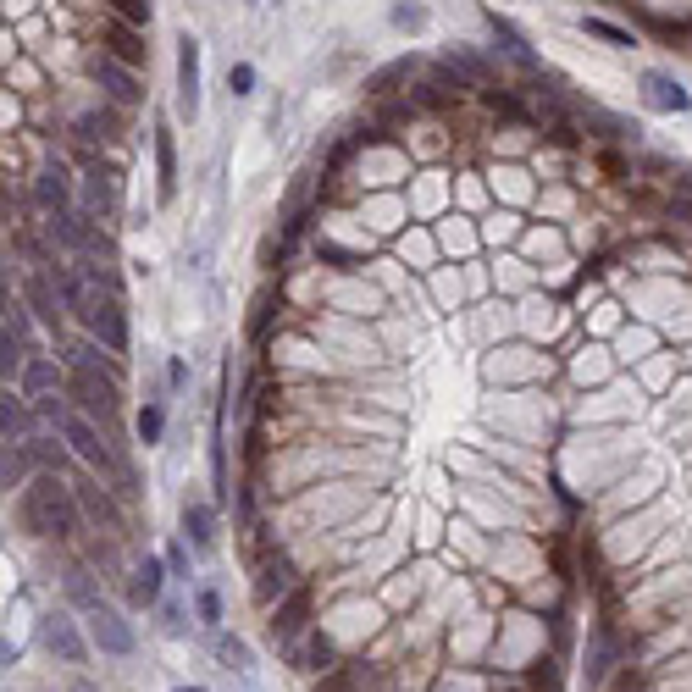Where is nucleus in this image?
Returning <instances> with one entry per match:
<instances>
[{
    "instance_id": "1",
    "label": "nucleus",
    "mask_w": 692,
    "mask_h": 692,
    "mask_svg": "<svg viewBox=\"0 0 692 692\" xmlns=\"http://www.w3.org/2000/svg\"><path fill=\"white\" fill-rule=\"evenodd\" d=\"M23 526L34 537H67L72 526H78V504H72V493L56 482V471H39L23 488Z\"/></svg>"
},
{
    "instance_id": "2",
    "label": "nucleus",
    "mask_w": 692,
    "mask_h": 692,
    "mask_svg": "<svg viewBox=\"0 0 692 692\" xmlns=\"http://www.w3.org/2000/svg\"><path fill=\"white\" fill-rule=\"evenodd\" d=\"M67 394L78 399V405L89 410V416H117V382L111 377H100L89 360H72V377H67Z\"/></svg>"
},
{
    "instance_id": "3",
    "label": "nucleus",
    "mask_w": 692,
    "mask_h": 692,
    "mask_svg": "<svg viewBox=\"0 0 692 692\" xmlns=\"http://www.w3.org/2000/svg\"><path fill=\"white\" fill-rule=\"evenodd\" d=\"M61 438L72 443V454L84 460V466H95V471H117V460H111V449L100 443V432H95V421L89 416H78V410H61Z\"/></svg>"
},
{
    "instance_id": "4",
    "label": "nucleus",
    "mask_w": 692,
    "mask_h": 692,
    "mask_svg": "<svg viewBox=\"0 0 692 692\" xmlns=\"http://www.w3.org/2000/svg\"><path fill=\"white\" fill-rule=\"evenodd\" d=\"M89 72H95V84L106 89V95L117 100V106H139V100H144V89L133 84L128 61H117V56H106V50H100V56L89 61Z\"/></svg>"
},
{
    "instance_id": "5",
    "label": "nucleus",
    "mask_w": 692,
    "mask_h": 692,
    "mask_svg": "<svg viewBox=\"0 0 692 692\" xmlns=\"http://www.w3.org/2000/svg\"><path fill=\"white\" fill-rule=\"evenodd\" d=\"M84 322L89 327H95V338H100V344H106V349H128V316H122V305H117V299H89V305H84Z\"/></svg>"
},
{
    "instance_id": "6",
    "label": "nucleus",
    "mask_w": 692,
    "mask_h": 692,
    "mask_svg": "<svg viewBox=\"0 0 692 692\" xmlns=\"http://www.w3.org/2000/svg\"><path fill=\"white\" fill-rule=\"evenodd\" d=\"M311 604H316V587L305 582V587H294V593H283V604L272 609V637H299L305 632V621H311Z\"/></svg>"
},
{
    "instance_id": "7",
    "label": "nucleus",
    "mask_w": 692,
    "mask_h": 692,
    "mask_svg": "<svg viewBox=\"0 0 692 692\" xmlns=\"http://www.w3.org/2000/svg\"><path fill=\"white\" fill-rule=\"evenodd\" d=\"M178 111L183 117H200V45L178 39Z\"/></svg>"
},
{
    "instance_id": "8",
    "label": "nucleus",
    "mask_w": 692,
    "mask_h": 692,
    "mask_svg": "<svg viewBox=\"0 0 692 692\" xmlns=\"http://www.w3.org/2000/svg\"><path fill=\"white\" fill-rule=\"evenodd\" d=\"M100 45H106V56L128 61V67H139V61H150V45H144V28L122 23V17H111L106 34H100Z\"/></svg>"
},
{
    "instance_id": "9",
    "label": "nucleus",
    "mask_w": 692,
    "mask_h": 692,
    "mask_svg": "<svg viewBox=\"0 0 692 692\" xmlns=\"http://www.w3.org/2000/svg\"><path fill=\"white\" fill-rule=\"evenodd\" d=\"M89 632H95V643L106 648V654H133V632H128V621H122L117 609L100 604L95 621H89Z\"/></svg>"
},
{
    "instance_id": "10",
    "label": "nucleus",
    "mask_w": 692,
    "mask_h": 692,
    "mask_svg": "<svg viewBox=\"0 0 692 692\" xmlns=\"http://www.w3.org/2000/svg\"><path fill=\"white\" fill-rule=\"evenodd\" d=\"M45 643L56 648L67 665H84V659H89V648H84V637H78V626H72V615H50V621H45Z\"/></svg>"
},
{
    "instance_id": "11",
    "label": "nucleus",
    "mask_w": 692,
    "mask_h": 692,
    "mask_svg": "<svg viewBox=\"0 0 692 692\" xmlns=\"http://www.w3.org/2000/svg\"><path fill=\"white\" fill-rule=\"evenodd\" d=\"M643 100L654 111H687L692 100H687V89L676 84V78H665V72H643Z\"/></svg>"
},
{
    "instance_id": "12",
    "label": "nucleus",
    "mask_w": 692,
    "mask_h": 692,
    "mask_svg": "<svg viewBox=\"0 0 692 692\" xmlns=\"http://www.w3.org/2000/svg\"><path fill=\"white\" fill-rule=\"evenodd\" d=\"M156 194L161 200H172L178 194V144H172V128H156Z\"/></svg>"
},
{
    "instance_id": "13",
    "label": "nucleus",
    "mask_w": 692,
    "mask_h": 692,
    "mask_svg": "<svg viewBox=\"0 0 692 692\" xmlns=\"http://www.w3.org/2000/svg\"><path fill=\"white\" fill-rule=\"evenodd\" d=\"M34 194H39V205H45L50 216H61V211L72 205V183H67V172H61V167H45V172L34 178Z\"/></svg>"
},
{
    "instance_id": "14",
    "label": "nucleus",
    "mask_w": 692,
    "mask_h": 692,
    "mask_svg": "<svg viewBox=\"0 0 692 692\" xmlns=\"http://www.w3.org/2000/svg\"><path fill=\"white\" fill-rule=\"evenodd\" d=\"M488 23H493V34H499V45L510 50V61H515V67H526V72H543V67H537V56H532V45H526V39H521V28H515L510 17L488 12Z\"/></svg>"
},
{
    "instance_id": "15",
    "label": "nucleus",
    "mask_w": 692,
    "mask_h": 692,
    "mask_svg": "<svg viewBox=\"0 0 692 692\" xmlns=\"http://www.w3.org/2000/svg\"><path fill=\"white\" fill-rule=\"evenodd\" d=\"M255 593H261L266 604H272L277 593H294V565H288L283 554H277V560H266V565H261V582H255Z\"/></svg>"
},
{
    "instance_id": "16",
    "label": "nucleus",
    "mask_w": 692,
    "mask_h": 692,
    "mask_svg": "<svg viewBox=\"0 0 692 692\" xmlns=\"http://www.w3.org/2000/svg\"><path fill=\"white\" fill-rule=\"evenodd\" d=\"M183 532L194 537V549H211V543H216V515H211V504H189V510H183Z\"/></svg>"
},
{
    "instance_id": "17",
    "label": "nucleus",
    "mask_w": 692,
    "mask_h": 692,
    "mask_svg": "<svg viewBox=\"0 0 692 692\" xmlns=\"http://www.w3.org/2000/svg\"><path fill=\"white\" fill-rule=\"evenodd\" d=\"M449 67L460 72V78H466V84H482V89H493V67L482 56H471V50H454L449 56Z\"/></svg>"
},
{
    "instance_id": "18",
    "label": "nucleus",
    "mask_w": 692,
    "mask_h": 692,
    "mask_svg": "<svg viewBox=\"0 0 692 692\" xmlns=\"http://www.w3.org/2000/svg\"><path fill=\"white\" fill-rule=\"evenodd\" d=\"M56 366H50V360H28V371H23V388H28V399H34V405H39V399H45L50 394V388H56Z\"/></svg>"
},
{
    "instance_id": "19",
    "label": "nucleus",
    "mask_w": 692,
    "mask_h": 692,
    "mask_svg": "<svg viewBox=\"0 0 692 692\" xmlns=\"http://www.w3.org/2000/svg\"><path fill=\"white\" fill-rule=\"evenodd\" d=\"M161 582H167L161 560H144L139 565V582H133V598H139V604H161Z\"/></svg>"
},
{
    "instance_id": "20",
    "label": "nucleus",
    "mask_w": 692,
    "mask_h": 692,
    "mask_svg": "<svg viewBox=\"0 0 692 692\" xmlns=\"http://www.w3.org/2000/svg\"><path fill=\"white\" fill-rule=\"evenodd\" d=\"M582 34L604 39V45H615V50L632 45V34H626V28H615V23H604V17H582Z\"/></svg>"
},
{
    "instance_id": "21",
    "label": "nucleus",
    "mask_w": 692,
    "mask_h": 692,
    "mask_svg": "<svg viewBox=\"0 0 692 692\" xmlns=\"http://www.w3.org/2000/svg\"><path fill=\"white\" fill-rule=\"evenodd\" d=\"M89 194H95V205H117V172L89 167Z\"/></svg>"
},
{
    "instance_id": "22",
    "label": "nucleus",
    "mask_w": 692,
    "mask_h": 692,
    "mask_svg": "<svg viewBox=\"0 0 692 692\" xmlns=\"http://www.w3.org/2000/svg\"><path fill=\"white\" fill-rule=\"evenodd\" d=\"M28 305H34V311L45 316L50 327L61 322V311H56V299H50V283H45V277H34V283H28Z\"/></svg>"
},
{
    "instance_id": "23",
    "label": "nucleus",
    "mask_w": 692,
    "mask_h": 692,
    "mask_svg": "<svg viewBox=\"0 0 692 692\" xmlns=\"http://www.w3.org/2000/svg\"><path fill=\"white\" fill-rule=\"evenodd\" d=\"M410 72H416V61H410V56H399L394 67H382L377 78H371V89H377V95H388V89H394V84H405Z\"/></svg>"
},
{
    "instance_id": "24",
    "label": "nucleus",
    "mask_w": 692,
    "mask_h": 692,
    "mask_svg": "<svg viewBox=\"0 0 692 692\" xmlns=\"http://www.w3.org/2000/svg\"><path fill=\"white\" fill-rule=\"evenodd\" d=\"M161 432H167V410H161V405H144L139 410V438L144 443H161Z\"/></svg>"
},
{
    "instance_id": "25",
    "label": "nucleus",
    "mask_w": 692,
    "mask_h": 692,
    "mask_svg": "<svg viewBox=\"0 0 692 692\" xmlns=\"http://www.w3.org/2000/svg\"><path fill=\"white\" fill-rule=\"evenodd\" d=\"M111 17H122L133 28H150V0H111Z\"/></svg>"
},
{
    "instance_id": "26",
    "label": "nucleus",
    "mask_w": 692,
    "mask_h": 692,
    "mask_svg": "<svg viewBox=\"0 0 692 692\" xmlns=\"http://www.w3.org/2000/svg\"><path fill=\"white\" fill-rule=\"evenodd\" d=\"M0 427H6V443H12V432H23V427H28V405H23V399H12V394H6V410H0Z\"/></svg>"
},
{
    "instance_id": "27",
    "label": "nucleus",
    "mask_w": 692,
    "mask_h": 692,
    "mask_svg": "<svg viewBox=\"0 0 692 692\" xmlns=\"http://www.w3.org/2000/svg\"><path fill=\"white\" fill-rule=\"evenodd\" d=\"M316 692H360V676L355 670H327V676L316 681Z\"/></svg>"
},
{
    "instance_id": "28",
    "label": "nucleus",
    "mask_w": 692,
    "mask_h": 692,
    "mask_svg": "<svg viewBox=\"0 0 692 692\" xmlns=\"http://www.w3.org/2000/svg\"><path fill=\"white\" fill-rule=\"evenodd\" d=\"M28 443H17V449H6V488H17V482H23V471H28Z\"/></svg>"
},
{
    "instance_id": "29",
    "label": "nucleus",
    "mask_w": 692,
    "mask_h": 692,
    "mask_svg": "<svg viewBox=\"0 0 692 692\" xmlns=\"http://www.w3.org/2000/svg\"><path fill=\"white\" fill-rule=\"evenodd\" d=\"M194 609H200V621H205V626L222 621V598H216V587H200V593H194Z\"/></svg>"
},
{
    "instance_id": "30",
    "label": "nucleus",
    "mask_w": 692,
    "mask_h": 692,
    "mask_svg": "<svg viewBox=\"0 0 692 692\" xmlns=\"http://www.w3.org/2000/svg\"><path fill=\"white\" fill-rule=\"evenodd\" d=\"M305 670H333V643H327V637H316V643L305 648Z\"/></svg>"
},
{
    "instance_id": "31",
    "label": "nucleus",
    "mask_w": 692,
    "mask_h": 692,
    "mask_svg": "<svg viewBox=\"0 0 692 692\" xmlns=\"http://www.w3.org/2000/svg\"><path fill=\"white\" fill-rule=\"evenodd\" d=\"M227 89H233V95H250V89H255V67H250V61L227 67Z\"/></svg>"
},
{
    "instance_id": "32",
    "label": "nucleus",
    "mask_w": 692,
    "mask_h": 692,
    "mask_svg": "<svg viewBox=\"0 0 692 692\" xmlns=\"http://www.w3.org/2000/svg\"><path fill=\"white\" fill-rule=\"evenodd\" d=\"M111 117H78V139H111Z\"/></svg>"
},
{
    "instance_id": "33",
    "label": "nucleus",
    "mask_w": 692,
    "mask_h": 692,
    "mask_svg": "<svg viewBox=\"0 0 692 692\" xmlns=\"http://www.w3.org/2000/svg\"><path fill=\"white\" fill-rule=\"evenodd\" d=\"M216 654H222L227 665H250V648H244L239 637H216Z\"/></svg>"
},
{
    "instance_id": "34",
    "label": "nucleus",
    "mask_w": 692,
    "mask_h": 692,
    "mask_svg": "<svg viewBox=\"0 0 692 692\" xmlns=\"http://www.w3.org/2000/svg\"><path fill=\"white\" fill-rule=\"evenodd\" d=\"M604 670H609V637L598 632V643H593V665H587V681H604Z\"/></svg>"
},
{
    "instance_id": "35",
    "label": "nucleus",
    "mask_w": 692,
    "mask_h": 692,
    "mask_svg": "<svg viewBox=\"0 0 692 692\" xmlns=\"http://www.w3.org/2000/svg\"><path fill=\"white\" fill-rule=\"evenodd\" d=\"M266 322H272V294L255 299V316H250V338H266Z\"/></svg>"
},
{
    "instance_id": "36",
    "label": "nucleus",
    "mask_w": 692,
    "mask_h": 692,
    "mask_svg": "<svg viewBox=\"0 0 692 692\" xmlns=\"http://www.w3.org/2000/svg\"><path fill=\"white\" fill-rule=\"evenodd\" d=\"M532 692H560V676H554V659H543V665L532 670Z\"/></svg>"
},
{
    "instance_id": "37",
    "label": "nucleus",
    "mask_w": 692,
    "mask_h": 692,
    "mask_svg": "<svg viewBox=\"0 0 692 692\" xmlns=\"http://www.w3.org/2000/svg\"><path fill=\"white\" fill-rule=\"evenodd\" d=\"M28 449H34V460H39V466H61V443H56V449H50V438H28Z\"/></svg>"
},
{
    "instance_id": "38",
    "label": "nucleus",
    "mask_w": 692,
    "mask_h": 692,
    "mask_svg": "<svg viewBox=\"0 0 692 692\" xmlns=\"http://www.w3.org/2000/svg\"><path fill=\"white\" fill-rule=\"evenodd\" d=\"M72 598H78V604H89V609H100V598H95V587H89V576L84 571H72Z\"/></svg>"
},
{
    "instance_id": "39",
    "label": "nucleus",
    "mask_w": 692,
    "mask_h": 692,
    "mask_svg": "<svg viewBox=\"0 0 692 692\" xmlns=\"http://www.w3.org/2000/svg\"><path fill=\"white\" fill-rule=\"evenodd\" d=\"M84 504H89V510H95V515H106L111 526H117V510H111V504H106V493H100V488H89V493H84Z\"/></svg>"
},
{
    "instance_id": "40",
    "label": "nucleus",
    "mask_w": 692,
    "mask_h": 692,
    "mask_svg": "<svg viewBox=\"0 0 692 692\" xmlns=\"http://www.w3.org/2000/svg\"><path fill=\"white\" fill-rule=\"evenodd\" d=\"M394 23H399V28H421V23H427V12H421V6H399Z\"/></svg>"
},
{
    "instance_id": "41",
    "label": "nucleus",
    "mask_w": 692,
    "mask_h": 692,
    "mask_svg": "<svg viewBox=\"0 0 692 692\" xmlns=\"http://www.w3.org/2000/svg\"><path fill=\"white\" fill-rule=\"evenodd\" d=\"M277 261H283V239H266L261 244V266H277Z\"/></svg>"
},
{
    "instance_id": "42",
    "label": "nucleus",
    "mask_w": 692,
    "mask_h": 692,
    "mask_svg": "<svg viewBox=\"0 0 692 692\" xmlns=\"http://www.w3.org/2000/svg\"><path fill=\"white\" fill-rule=\"evenodd\" d=\"M167 565H172V571H178V576H189V554H183L178 543H172V549H167Z\"/></svg>"
},
{
    "instance_id": "43",
    "label": "nucleus",
    "mask_w": 692,
    "mask_h": 692,
    "mask_svg": "<svg viewBox=\"0 0 692 692\" xmlns=\"http://www.w3.org/2000/svg\"><path fill=\"white\" fill-rule=\"evenodd\" d=\"M167 382H172V388H183V382H189V371H183V360H172V366H167Z\"/></svg>"
},
{
    "instance_id": "44",
    "label": "nucleus",
    "mask_w": 692,
    "mask_h": 692,
    "mask_svg": "<svg viewBox=\"0 0 692 692\" xmlns=\"http://www.w3.org/2000/svg\"><path fill=\"white\" fill-rule=\"evenodd\" d=\"M676 216H681V222H692V200H681V205H676Z\"/></svg>"
},
{
    "instance_id": "45",
    "label": "nucleus",
    "mask_w": 692,
    "mask_h": 692,
    "mask_svg": "<svg viewBox=\"0 0 692 692\" xmlns=\"http://www.w3.org/2000/svg\"><path fill=\"white\" fill-rule=\"evenodd\" d=\"M172 692H205V687H172Z\"/></svg>"
}]
</instances>
